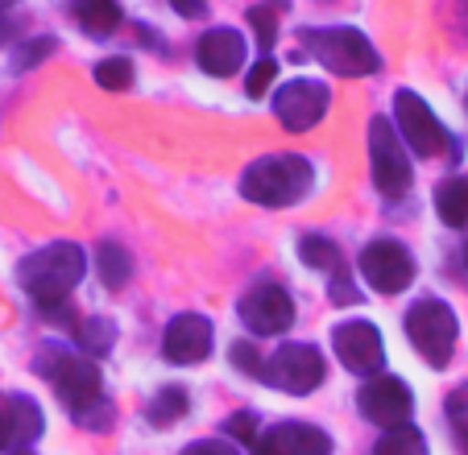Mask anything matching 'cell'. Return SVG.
I'll use <instances>...</instances> for the list:
<instances>
[{
	"label": "cell",
	"instance_id": "15",
	"mask_svg": "<svg viewBox=\"0 0 468 455\" xmlns=\"http://www.w3.org/2000/svg\"><path fill=\"white\" fill-rule=\"evenodd\" d=\"M257 455H332V439L311 422H278L257 439Z\"/></svg>",
	"mask_w": 468,
	"mask_h": 455
},
{
	"label": "cell",
	"instance_id": "10",
	"mask_svg": "<svg viewBox=\"0 0 468 455\" xmlns=\"http://www.w3.org/2000/svg\"><path fill=\"white\" fill-rule=\"evenodd\" d=\"M240 323L253 335H282L294 323V298L274 281H261L240 298Z\"/></svg>",
	"mask_w": 468,
	"mask_h": 455
},
{
	"label": "cell",
	"instance_id": "29",
	"mask_svg": "<svg viewBox=\"0 0 468 455\" xmlns=\"http://www.w3.org/2000/svg\"><path fill=\"white\" fill-rule=\"evenodd\" d=\"M274 79H278V62L270 58V54H265V58L257 62L253 70H249V79H245V91H249V96H253V100H261L265 91L274 88Z\"/></svg>",
	"mask_w": 468,
	"mask_h": 455
},
{
	"label": "cell",
	"instance_id": "11",
	"mask_svg": "<svg viewBox=\"0 0 468 455\" xmlns=\"http://www.w3.org/2000/svg\"><path fill=\"white\" fill-rule=\"evenodd\" d=\"M332 344H336V356L348 373H381L386 365V344H381V332L365 319H348V323L332 327Z\"/></svg>",
	"mask_w": 468,
	"mask_h": 455
},
{
	"label": "cell",
	"instance_id": "32",
	"mask_svg": "<svg viewBox=\"0 0 468 455\" xmlns=\"http://www.w3.org/2000/svg\"><path fill=\"white\" fill-rule=\"evenodd\" d=\"M356 298H361V294H356V286H353V281H345V278H340V273H336V278H332V302H340V307H348V302H356Z\"/></svg>",
	"mask_w": 468,
	"mask_h": 455
},
{
	"label": "cell",
	"instance_id": "35",
	"mask_svg": "<svg viewBox=\"0 0 468 455\" xmlns=\"http://www.w3.org/2000/svg\"><path fill=\"white\" fill-rule=\"evenodd\" d=\"M5 37H9V29H5V26H0V42H5Z\"/></svg>",
	"mask_w": 468,
	"mask_h": 455
},
{
	"label": "cell",
	"instance_id": "7",
	"mask_svg": "<svg viewBox=\"0 0 468 455\" xmlns=\"http://www.w3.org/2000/svg\"><path fill=\"white\" fill-rule=\"evenodd\" d=\"M324 352L315 344H282L274 356L265 360V376L274 389H286V394H311V389L324 386Z\"/></svg>",
	"mask_w": 468,
	"mask_h": 455
},
{
	"label": "cell",
	"instance_id": "3",
	"mask_svg": "<svg viewBox=\"0 0 468 455\" xmlns=\"http://www.w3.org/2000/svg\"><path fill=\"white\" fill-rule=\"evenodd\" d=\"M37 373L50 376V386L58 389V402L80 422L104 397V376H100V368L88 356H75V352H62V348H42L37 352Z\"/></svg>",
	"mask_w": 468,
	"mask_h": 455
},
{
	"label": "cell",
	"instance_id": "31",
	"mask_svg": "<svg viewBox=\"0 0 468 455\" xmlns=\"http://www.w3.org/2000/svg\"><path fill=\"white\" fill-rule=\"evenodd\" d=\"M183 455H240L229 439H199V443L183 447Z\"/></svg>",
	"mask_w": 468,
	"mask_h": 455
},
{
	"label": "cell",
	"instance_id": "8",
	"mask_svg": "<svg viewBox=\"0 0 468 455\" xmlns=\"http://www.w3.org/2000/svg\"><path fill=\"white\" fill-rule=\"evenodd\" d=\"M394 116H398L402 141L415 149L419 158H435V153L448 145V132H443V124L435 121V112L423 104L419 91H407V88L394 91Z\"/></svg>",
	"mask_w": 468,
	"mask_h": 455
},
{
	"label": "cell",
	"instance_id": "1",
	"mask_svg": "<svg viewBox=\"0 0 468 455\" xmlns=\"http://www.w3.org/2000/svg\"><path fill=\"white\" fill-rule=\"evenodd\" d=\"M83 273H88V257H83V249L71 245V240H54V245L37 249V253H29L26 261H21L17 278H21V286L29 290V298L37 302L42 315L71 319V302H67V294L83 281Z\"/></svg>",
	"mask_w": 468,
	"mask_h": 455
},
{
	"label": "cell",
	"instance_id": "20",
	"mask_svg": "<svg viewBox=\"0 0 468 455\" xmlns=\"http://www.w3.org/2000/svg\"><path fill=\"white\" fill-rule=\"evenodd\" d=\"M75 21H80L91 37H108L121 26V9H116L112 0H83V5H75Z\"/></svg>",
	"mask_w": 468,
	"mask_h": 455
},
{
	"label": "cell",
	"instance_id": "13",
	"mask_svg": "<svg viewBox=\"0 0 468 455\" xmlns=\"http://www.w3.org/2000/svg\"><path fill=\"white\" fill-rule=\"evenodd\" d=\"M361 402V414L378 427H407L410 410H415V397H410V386L402 376H373L369 386L356 394Z\"/></svg>",
	"mask_w": 468,
	"mask_h": 455
},
{
	"label": "cell",
	"instance_id": "30",
	"mask_svg": "<svg viewBox=\"0 0 468 455\" xmlns=\"http://www.w3.org/2000/svg\"><path fill=\"white\" fill-rule=\"evenodd\" d=\"M232 365H237L245 376H257V381L265 376V360L257 356L253 344H249V340H237V344H232Z\"/></svg>",
	"mask_w": 468,
	"mask_h": 455
},
{
	"label": "cell",
	"instance_id": "14",
	"mask_svg": "<svg viewBox=\"0 0 468 455\" xmlns=\"http://www.w3.org/2000/svg\"><path fill=\"white\" fill-rule=\"evenodd\" d=\"M212 352V319L204 315H175L162 332V356L170 365H199Z\"/></svg>",
	"mask_w": 468,
	"mask_h": 455
},
{
	"label": "cell",
	"instance_id": "6",
	"mask_svg": "<svg viewBox=\"0 0 468 455\" xmlns=\"http://www.w3.org/2000/svg\"><path fill=\"white\" fill-rule=\"evenodd\" d=\"M369 166H373V183L386 199H398V195L410 191V158L402 149V137L394 132V124L386 116H373L369 121Z\"/></svg>",
	"mask_w": 468,
	"mask_h": 455
},
{
	"label": "cell",
	"instance_id": "37",
	"mask_svg": "<svg viewBox=\"0 0 468 455\" xmlns=\"http://www.w3.org/2000/svg\"><path fill=\"white\" fill-rule=\"evenodd\" d=\"M464 261H468V245H464Z\"/></svg>",
	"mask_w": 468,
	"mask_h": 455
},
{
	"label": "cell",
	"instance_id": "12",
	"mask_svg": "<svg viewBox=\"0 0 468 455\" xmlns=\"http://www.w3.org/2000/svg\"><path fill=\"white\" fill-rule=\"evenodd\" d=\"M327 104H332V96L319 79H294L274 96V116L282 121V129L307 132L327 116Z\"/></svg>",
	"mask_w": 468,
	"mask_h": 455
},
{
	"label": "cell",
	"instance_id": "28",
	"mask_svg": "<svg viewBox=\"0 0 468 455\" xmlns=\"http://www.w3.org/2000/svg\"><path fill=\"white\" fill-rule=\"evenodd\" d=\"M249 26L257 29V42H261V50H270V46L278 42V13L274 9L253 5V9H249Z\"/></svg>",
	"mask_w": 468,
	"mask_h": 455
},
{
	"label": "cell",
	"instance_id": "4",
	"mask_svg": "<svg viewBox=\"0 0 468 455\" xmlns=\"http://www.w3.org/2000/svg\"><path fill=\"white\" fill-rule=\"evenodd\" d=\"M303 46L307 54H315L332 75L345 79H361V75H378L381 70V54L369 46V37L353 26H336V29H303Z\"/></svg>",
	"mask_w": 468,
	"mask_h": 455
},
{
	"label": "cell",
	"instance_id": "38",
	"mask_svg": "<svg viewBox=\"0 0 468 455\" xmlns=\"http://www.w3.org/2000/svg\"><path fill=\"white\" fill-rule=\"evenodd\" d=\"M13 455H26V451H13Z\"/></svg>",
	"mask_w": 468,
	"mask_h": 455
},
{
	"label": "cell",
	"instance_id": "36",
	"mask_svg": "<svg viewBox=\"0 0 468 455\" xmlns=\"http://www.w3.org/2000/svg\"><path fill=\"white\" fill-rule=\"evenodd\" d=\"M464 21H468V9H464ZM464 34H468V29H464Z\"/></svg>",
	"mask_w": 468,
	"mask_h": 455
},
{
	"label": "cell",
	"instance_id": "19",
	"mask_svg": "<svg viewBox=\"0 0 468 455\" xmlns=\"http://www.w3.org/2000/svg\"><path fill=\"white\" fill-rule=\"evenodd\" d=\"M96 270H100V281H104L108 290H124V281L133 278V261L116 240H104V245L96 249Z\"/></svg>",
	"mask_w": 468,
	"mask_h": 455
},
{
	"label": "cell",
	"instance_id": "17",
	"mask_svg": "<svg viewBox=\"0 0 468 455\" xmlns=\"http://www.w3.org/2000/svg\"><path fill=\"white\" fill-rule=\"evenodd\" d=\"M195 58H199V67L207 70V75H216V79H224V75H232V70L245 67V37L237 34V29H212V34L199 37V46H195Z\"/></svg>",
	"mask_w": 468,
	"mask_h": 455
},
{
	"label": "cell",
	"instance_id": "34",
	"mask_svg": "<svg viewBox=\"0 0 468 455\" xmlns=\"http://www.w3.org/2000/svg\"><path fill=\"white\" fill-rule=\"evenodd\" d=\"M178 13H183V17H204L207 13V5H175Z\"/></svg>",
	"mask_w": 468,
	"mask_h": 455
},
{
	"label": "cell",
	"instance_id": "23",
	"mask_svg": "<svg viewBox=\"0 0 468 455\" xmlns=\"http://www.w3.org/2000/svg\"><path fill=\"white\" fill-rule=\"evenodd\" d=\"M75 340H80L83 352H91V356H104L108 348L116 344V323L104 315H91L80 323V332H75Z\"/></svg>",
	"mask_w": 468,
	"mask_h": 455
},
{
	"label": "cell",
	"instance_id": "2",
	"mask_svg": "<svg viewBox=\"0 0 468 455\" xmlns=\"http://www.w3.org/2000/svg\"><path fill=\"white\" fill-rule=\"evenodd\" d=\"M315 186V170L307 158L294 153H274V158H257L253 166L240 175V195L257 207H291L303 203Z\"/></svg>",
	"mask_w": 468,
	"mask_h": 455
},
{
	"label": "cell",
	"instance_id": "27",
	"mask_svg": "<svg viewBox=\"0 0 468 455\" xmlns=\"http://www.w3.org/2000/svg\"><path fill=\"white\" fill-rule=\"evenodd\" d=\"M448 422H452V430H456V443L464 447V455H468V386L452 389V397H448Z\"/></svg>",
	"mask_w": 468,
	"mask_h": 455
},
{
	"label": "cell",
	"instance_id": "16",
	"mask_svg": "<svg viewBox=\"0 0 468 455\" xmlns=\"http://www.w3.org/2000/svg\"><path fill=\"white\" fill-rule=\"evenodd\" d=\"M42 435V410L26 394H0V451L34 443Z\"/></svg>",
	"mask_w": 468,
	"mask_h": 455
},
{
	"label": "cell",
	"instance_id": "9",
	"mask_svg": "<svg viewBox=\"0 0 468 455\" xmlns=\"http://www.w3.org/2000/svg\"><path fill=\"white\" fill-rule=\"evenodd\" d=\"M361 278L378 294H398V290H407L415 281V257L398 240H373L361 253Z\"/></svg>",
	"mask_w": 468,
	"mask_h": 455
},
{
	"label": "cell",
	"instance_id": "5",
	"mask_svg": "<svg viewBox=\"0 0 468 455\" xmlns=\"http://www.w3.org/2000/svg\"><path fill=\"white\" fill-rule=\"evenodd\" d=\"M407 335L415 344V352L427 360L431 368H448L452 352H456V335H460V323L452 315L448 302L440 298H423L415 307L407 311Z\"/></svg>",
	"mask_w": 468,
	"mask_h": 455
},
{
	"label": "cell",
	"instance_id": "22",
	"mask_svg": "<svg viewBox=\"0 0 468 455\" xmlns=\"http://www.w3.org/2000/svg\"><path fill=\"white\" fill-rule=\"evenodd\" d=\"M299 257L311 265V270H319V273H332V278L340 273V249L332 245L327 237H315V232H311V237H303L299 240Z\"/></svg>",
	"mask_w": 468,
	"mask_h": 455
},
{
	"label": "cell",
	"instance_id": "18",
	"mask_svg": "<svg viewBox=\"0 0 468 455\" xmlns=\"http://www.w3.org/2000/svg\"><path fill=\"white\" fill-rule=\"evenodd\" d=\"M435 211L448 228L468 224V175H452L435 186Z\"/></svg>",
	"mask_w": 468,
	"mask_h": 455
},
{
	"label": "cell",
	"instance_id": "26",
	"mask_svg": "<svg viewBox=\"0 0 468 455\" xmlns=\"http://www.w3.org/2000/svg\"><path fill=\"white\" fill-rule=\"evenodd\" d=\"M58 50V42L54 37H26V42L13 50V70H29V67H37L42 58H50V54Z\"/></svg>",
	"mask_w": 468,
	"mask_h": 455
},
{
	"label": "cell",
	"instance_id": "21",
	"mask_svg": "<svg viewBox=\"0 0 468 455\" xmlns=\"http://www.w3.org/2000/svg\"><path fill=\"white\" fill-rule=\"evenodd\" d=\"M378 455H427V439L415 422H407V427H394L378 439Z\"/></svg>",
	"mask_w": 468,
	"mask_h": 455
},
{
	"label": "cell",
	"instance_id": "24",
	"mask_svg": "<svg viewBox=\"0 0 468 455\" xmlns=\"http://www.w3.org/2000/svg\"><path fill=\"white\" fill-rule=\"evenodd\" d=\"M191 410V397H186V389H178V386H170V389H158L154 394V402H150V422L154 427H166V422H178L183 414Z\"/></svg>",
	"mask_w": 468,
	"mask_h": 455
},
{
	"label": "cell",
	"instance_id": "33",
	"mask_svg": "<svg viewBox=\"0 0 468 455\" xmlns=\"http://www.w3.org/2000/svg\"><path fill=\"white\" fill-rule=\"evenodd\" d=\"M253 427H257L253 414H237V418H229V435H237L240 443H249V439H253Z\"/></svg>",
	"mask_w": 468,
	"mask_h": 455
},
{
	"label": "cell",
	"instance_id": "25",
	"mask_svg": "<svg viewBox=\"0 0 468 455\" xmlns=\"http://www.w3.org/2000/svg\"><path fill=\"white\" fill-rule=\"evenodd\" d=\"M91 75H96L100 88H108V91H124V88L133 83V62H129V58H121V54H116V58H100Z\"/></svg>",
	"mask_w": 468,
	"mask_h": 455
}]
</instances>
